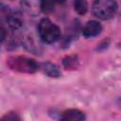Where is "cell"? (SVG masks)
Segmentation results:
<instances>
[{"mask_svg":"<svg viewBox=\"0 0 121 121\" xmlns=\"http://www.w3.org/2000/svg\"><path fill=\"white\" fill-rule=\"evenodd\" d=\"M8 66L17 72L33 74L39 70V64L35 60L26 56H11L7 59Z\"/></svg>","mask_w":121,"mask_h":121,"instance_id":"obj_1","label":"cell"},{"mask_svg":"<svg viewBox=\"0 0 121 121\" xmlns=\"http://www.w3.org/2000/svg\"><path fill=\"white\" fill-rule=\"evenodd\" d=\"M38 32L41 40L46 43H53L60 38V29L48 18H43L40 21Z\"/></svg>","mask_w":121,"mask_h":121,"instance_id":"obj_2","label":"cell"},{"mask_svg":"<svg viewBox=\"0 0 121 121\" xmlns=\"http://www.w3.org/2000/svg\"><path fill=\"white\" fill-rule=\"evenodd\" d=\"M117 3L115 0H95L93 3V13L101 20L112 18L117 11Z\"/></svg>","mask_w":121,"mask_h":121,"instance_id":"obj_3","label":"cell"},{"mask_svg":"<svg viewBox=\"0 0 121 121\" xmlns=\"http://www.w3.org/2000/svg\"><path fill=\"white\" fill-rule=\"evenodd\" d=\"M101 30H102V26L100 25V23L95 20H91L86 23V25L81 29V32L85 38H93L100 34Z\"/></svg>","mask_w":121,"mask_h":121,"instance_id":"obj_4","label":"cell"},{"mask_svg":"<svg viewBox=\"0 0 121 121\" xmlns=\"http://www.w3.org/2000/svg\"><path fill=\"white\" fill-rule=\"evenodd\" d=\"M39 69L47 77L50 78H60L61 76V73L59 69V67L50 61H45L41 64H39Z\"/></svg>","mask_w":121,"mask_h":121,"instance_id":"obj_5","label":"cell"},{"mask_svg":"<svg viewBox=\"0 0 121 121\" xmlns=\"http://www.w3.org/2000/svg\"><path fill=\"white\" fill-rule=\"evenodd\" d=\"M23 15L18 10H11L9 15L8 16L6 23L12 29H18L23 26Z\"/></svg>","mask_w":121,"mask_h":121,"instance_id":"obj_6","label":"cell"},{"mask_svg":"<svg viewBox=\"0 0 121 121\" xmlns=\"http://www.w3.org/2000/svg\"><path fill=\"white\" fill-rule=\"evenodd\" d=\"M41 0H21V7L26 13L35 16L40 10Z\"/></svg>","mask_w":121,"mask_h":121,"instance_id":"obj_7","label":"cell"},{"mask_svg":"<svg viewBox=\"0 0 121 121\" xmlns=\"http://www.w3.org/2000/svg\"><path fill=\"white\" fill-rule=\"evenodd\" d=\"M60 118L62 120H72V121H81L84 120L85 114L84 112H82L81 111L78 110V109H69L64 111L61 113Z\"/></svg>","mask_w":121,"mask_h":121,"instance_id":"obj_8","label":"cell"},{"mask_svg":"<svg viewBox=\"0 0 121 121\" xmlns=\"http://www.w3.org/2000/svg\"><path fill=\"white\" fill-rule=\"evenodd\" d=\"M62 64H63V66H64L65 69H68V70L77 69V67L78 66V56H76V55L66 56L62 60Z\"/></svg>","mask_w":121,"mask_h":121,"instance_id":"obj_9","label":"cell"},{"mask_svg":"<svg viewBox=\"0 0 121 121\" xmlns=\"http://www.w3.org/2000/svg\"><path fill=\"white\" fill-rule=\"evenodd\" d=\"M74 9L78 15H85L88 11L87 0H74Z\"/></svg>","mask_w":121,"mask_h":121,"instance_id":"obj_10","label":"cell"},{"mask_svg":"<svg viewBox=\"0 0 121 121\" xmlns=\"http://www.w3.org/2000/svg\"><path fill=\"white\" fill-rule=\"evenodd\" d=\"M56 1L55 0H41L40 3V10L44 14L51 13L54 10Z\"/></svg>","mask_w":121,"mask_h":121,"instance_id":"obj_11","label":"cell"},{"mask_svg":"<svg viewBox=\"0 0 121 121\" xmlns=\"http://www.w3.org/2000/svg\"><path fill=\"white\" fill-rule=\"evenodd\" d=\"M11 9L6 4H0V23L1 22H6L8 16L9 15Z\"/></svg>","mask_w":121,"mask_h":121,"instance_id":"obj_12","label":"cell"},{"mask_svg":"<svg viewBox=\"0 0 121 121\" xmlns=\"http://www.w3.org/2000/svg\"><path fill=\"white\" fill-rule=\"evenodd\" d=\"M2 119H11V120H15V119H19V116H17L14 112H9L6 115H4L2 117Z\"/></svg>","mask_w":121,"mask_h":121,"instance_id":"obj_13","label":"cell"},{"mask_svg":"<svg viewBox=\"0 0 121 121\" xmlns=\"http://www.w3.org/2000/svg\"><path fill=\"white\" fill-rule=\"evenodd\" d=\"M6 35H7V32L3 27V26L0 24V43H2L6 39Z\"/></svg>","mask_w":121,"mask_h":121,"instance_id":"obj_14","label":"cell"},{"mask_svg":"<svg viewBox=\"0 0 121 121\" xmlns=\"http://www.w3.org/2000/svg\"><path fill=\"white\" fill-rule=\"evenodd\" d=\"M56 1V3H63L64 2V0H55Z\"/></svg>","mask_w":121,"mask_h":121,"instance_id":"obj_15","label":"cell"}]
</instances>
